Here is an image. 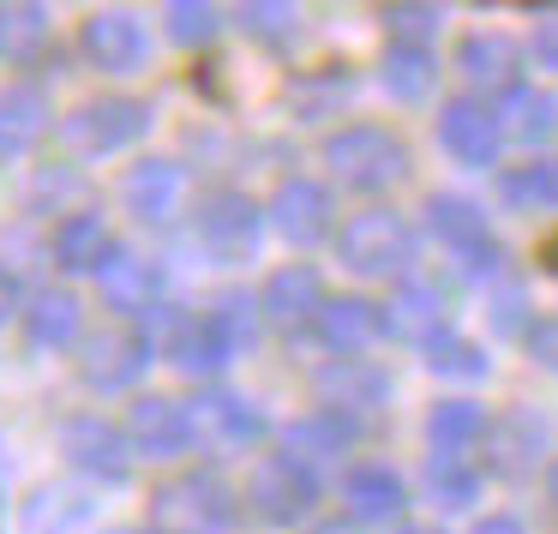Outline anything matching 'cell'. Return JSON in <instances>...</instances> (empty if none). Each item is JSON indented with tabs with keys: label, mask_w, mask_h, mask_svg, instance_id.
<instances>
[{
	"label": "cell",
	"mask_w": 558,
	"mask_h": 534,
	"mask_svg": "<svg viewBox=\"0 0 558 534\" xmlns=\"http://www.w3.org/2000/svg\"><path fill=\"white\" fill-rule=\"evenodd\" d=\"M126 438H133L150 462H174V457L193 450L198 414L174 397H133V409H126Z\"/></svg>",
	"instance_id": "obj_12"
},
{
	"label": "cell",
	"mask_w": 558,
	"mask_h": 534,
	"mask_svg": "<svg viewBox=\"0 0 558 534\" xmlns=\"http://www.w3.org/2000/svg\"><path fill=\"white\" fill-rule=\"evenodd\" d=\"M13 313H19V282H13V270L0 265V325H7Z\"/></svg>",
	"instance_id": "obj_44"
},
{
	"label": "cell",
	"mask_w": 558,
	"mask_h": 534,
	"mask_svg": "<svg viewBox=\"0 0 558 534\" xmlns=\"http://www.w3.org/2000/svg\"><path fill=\"white\" fill-rule=\"evenodd\" d=\"M402 534H445V529H433V522H409Z\"/></svg>",
	"instance_id": "obj_47"
},
{
	"label": "cell",
	"mask_w": 558,
	"mask_h": 534,
	"mask_svg": "<svg viewBox=\"0 0 558 534\" xmlns=\"http://www.w3.org/2000/svg\"><path fill=\"white\" fill-rule=\"evenodd\" d=\"M342 505H349L354 522H390L409 505V486H402V474L390 462H354L342 474Z\"/></svg>",
	"instance_id": "obj_21"
},
{
	"label": "cell",
	"mask_w": 558,
	"mask_h": 534,
	"mask_svg": "<svg viewBox=\"0 0 558 534\" xmlns=\"http://www.w3.org/2000/svg\"><path fill=\"white\" fill-rule=\"evenodd\" d=\"M522 342H529V354H534V361L546 366V373H558V313L534 318V330H529V337H522Z\"/></svg>",
	"instance_id": "obj_41"
},
{
	"label": "cell",
	"mask_w": 558,
	"mask_h": 534,
	"mask_svg": "<svg viewBox=\"0 0 558 534\" xmlns=\"http://www.w3.org/2000/svg\"><path fill=\"white\" fill-rule=\"evenodd\" d=\"M121 205H126V217H138V222H174L186 205L181 162H169V157L133 162V169L121 174Z\"/></svg>",
	"instance_id": "obj_14"
},
{
	"label": "cell",
	"mask_w": 558,
	"mask_h": 534,
	"mask_svg": "<svg viewBox=\"0 0 558 534\" xmlns=\"http://www.w3.org/2000/svg\"><path fill=\"white\" fill-rule=\"evenodd\" d=\"M54 121L49 97H43L37 85H7L0 90V157H19V150H31Z\"/></svg>",
	"instance_id": "obj_23"
},
{
	"label": "cell",
	"mask_w": 558,
	"mask_h": 534,
	"mask_svg": "<svg viewBox=\"0 0 558 534\" xmlns=\"http://www.w3.org/2000/svg\"><path fill=\"white\" fill-rule=\"evenodd\" d=\"M493 330H505V337H529L534 330V313H529L522 282H510V277L493 282Z\"/></svg>",
	"instance_id": "obj_40"
},
{
	"label": "cell",
	"mask_w": 558,
	"mask_h": 534,
	"mask_svg": "<svg viewBox=\"0 0 558 534\" xmlns=\"http://www.w3.org/2000/svg\"><path fill=\"white\" fill-rule=\"evenodd\" d=\"M61 450H66L73 469L90 474V481L121 486L126 474H133V438H126V426L102 421V414H73V421L61 426Z\"/></svg>",
	"instance_id": "obj_7"
},
{
	"label": "cell",
	"mask_w": 558,
	"mask_h": 534,
	"mask_svg": "<svg viewBox=\"0 0 558 534\" xmlns=\"http://www.w3.org/2000/svg\"><path fill=\"white\" fill-rule=\"evenodd\" d=\"M85 337V306L73 289H43L25 306V342L31 349H73Z\"/></svg>",
	"instance_id": "obj_22"
},
{
	"label": "cell",
	"mask_w": 558,
	"mask_h": 534,
	"mask_svg": "<svg viewBox=\"0 0 558 534\" xmlns=\"http://www.w3.org/2000/svg\"><path fill=\"white\" fill-rule=\"evenodd\" d=\"M313 325H318V337H325L330 354L361 361V354L385 337V301H366V294H330L325 313H318Z\"/></svg>",
	"instance_id": "obj_15"
},
{
	"label": "cell",
	"mask_w": 558,
	"mask_h": 534,
	"mask_svg": "<svg viewBox=\"0 0 558 534\" xmlns=\"http://www.w3.org/2000/svg\"><path fill=\"white\" fill-rule=\"evenodd\" d=\"M193 229L217 258H253L258 234H265V205H253L246 193H205Z\"/></svg>",
	"instance_id": "obj_10"
},
{
	"label": "cell",
	"mask_w": 558,
	"mask_h": 534,
	"mask_svg": "<svg viewBox=\"0 0 558 534\" xmlns=\"http://www.w3.org/2000/svg\"><path fill=\"white\" fill-rule=\"evenodd\" d=\"M78 49L97 73H138L150 54V31L133 13H90L78 25Z\"/></svg>",
	"instance_id": "obj_13"
},
{
	"label": "cell",
	"mask_w": 558,
	"mask_h": 534,
	"mask_svg": "<svg viewBox=\"0 0 558 534\" xmlns=\"http://www.w3.org/2000/svg\"><path fill=\"white\" fill-rule=\"evenodd\" d=\"M378 73H385V90L397 102H426L438 90V54L433 49H409V43H390Z\"/></svg>",
	"instance_id": "obj_31"
},
{
	"label": "cell",
	"mask_w": 558,
	"mask_h": 534,
	"mask_svg": "<svg viewBox=\"0 0 558 534\" xmlns=\"http://www.w3.org/2000/svg\"><path fill=\"white\" fill-rule=\"evenodd\" d=\"M486 433H493V421H486V409L469 397H445L426 414V438H433L438 457H469L474 445H486Z\"/></svg>",
	"instance_id": "obj_25"
},
{
	"label": "cell",
	"mask_w": 558,
	"mask_h": 534,
	"mask_svg": "<svg viewBox=\"0 0 558 534\" xmlns=\"http://www.w3.org/2000/svg\"><path fill=\"white\" fill-rule=\"evenodd\" d=\"M265 217H270V229H277L289 246L337 241V198H330V186L313 181V174H289V181L270 193Z\"/></svg>",
	"instance_id": "obj_6"
},
{
	"label": "cell",
	"mask_w": 558,
	"mask_h": 534,
	"mask_svg": "<svg viewBox=\"0 0 558 534\" xmlns=\"http://www.w3.org/2000/svg\"><path fill=\"white\" fill-rule=\"evenodd\" d=\"M162 349H169V361L181 366V373L217 378L222 366L241 354V337L229 330V318H222V313H181L169 325V337H162Z\"/></svg>",
	"instance_id": "obj_11"
},
{
	"label": "cell",
	"mask_w": 558,
	"mask_h": 534,
	"mask_svg": "<svg viewBox=\"0 0 558 534\" xmlns=\"http://www.w3.org/2000/svg\"><path fill=\"white\" fill-rule=\"evenodd\" d=\"M318 390H325V409H342V414H366L385 402L390 378L378 373L373 361H330L318 373Z\"/></svg>",
	"instance_id": "obj_26"
},
{
	"label": "cell",
	"mask_w": 558,
	"mask_h": 534,
	"mask_svg": "<svg viewBox=\"0 0 558 534\" xmlns=\"http://www.w3.org/2000/svg\"><path fill=\"white\" fill-rule=\"evenodd\" d=\"M457 73L469 78V85H486V90H517L522 85V43L505 37V31H469V37L457 43Z\"/></svg>",
	"instance_id": "obj_18"
},
{
	"label": "cell",
	"mask_w": 558,
	"mask_h": 534,
	"mask_svg": "<svg viewBox=\"0 0 558 534\" xmlns=\"http://www.w3.org/2000/svg\"><path fill=\"white\" fill-rule=\"evenodd\" d=\"M354 97V73L337 61L313 66V73H294L289 78V109L301 114V121H330V114H342V102Z\"/></svg>",
	"instance_id": "obj_28"
},
{
	"label": "cell",
	"mask_w": 558,
	"mask_h": 534,
	"mask_svg": "<svg viewBox=\"0 0 558 534\" xmlns=\"http://www.w3.org/2000/svg\"><path fill=\"white\" fill-rule=\"evenodd\" d=\"M49 13L43 7H0V54H7V66H31L43 61V49H49Z\"/></svg>",
	"instance_id": "obj_33"
},
{
	"label": "cell",
	"mask_w": 558,
	"mask_h": 534,
	"mask_svg": "<svg viewBox=\"0 0 558 534\" xmlns=\"http://www.w3.org/2000/svg\"><path fill=\"white\" fill-rule=\"evenodd\" d=\"M546 498H553V505H558V457L546 462Z\"/></svg>",
	"instance_id": "obj_46"
},
{
	"label": "cell",
	"mask_w": 558,
	"mask_h": 534,
	"mask_svg": "<svg viewBox=\"0 0 558 534\" xmlns=\"http://www.w3.org/2000/svg\"><path fill=\"white\" fill-rule=\"evenodd\" d=\"M241 25H246V37H258L265 49H289L294 31H301V13H294V7H270V0H258V7L241 13Z\"/></svg>",
	"instance_id": "obj_38"
},
{
	"label": "cell",
	"mask_w": 558,
	"mask_h": 534,
	"mask_svg": "<svg viewBox=\"0 0 558 534\" xmlns=\"http://www.w3.org/2000/svg\"><path fill=\"white\" fill-rule=\"evenodd\" d=\"M145 373H150V337L133 325H102L97 337H85V349H78V378H85L90 390H102V397L133 390Z\"/></svg>",
	"instance_id": "obj_5"
},
{
	"label": "cell",
	"mask_w": 558,
	"mask_h": 534,
	"mask_svg": "<svg viewBox=\"0 0 558 534\" xmlns=\"http://www.w3.org/2000/svg\"><path fill=\"white\" fill-rule=\"evenodd\" d=\"M306 534H361V522L354 517H325V522H313Z\"/></svg>",
	"instance_id": "obj_45"
},
{
	"label": "cell",
	"mask_w": 558,
	"mask_h": 534,
	"mask_svg": "<svg viewBox=\"0 0 558 534\" xmlns=\"http://www.w3.org/2000/svg\"><path fill=\"white\" fill-rule=\"evenodd\" d=\"M426 229L450 246L469 270H498V241L486 229V210L462 193H433L426 198Z\"/></svg>",
	"instance_id": "obj_8"
},
{
	"label": "cell",
	"mask_w": 558,
	"mask_h": 534,
	"mask_svg": "<svg viewBox=\"0 0 558 534\" xmlns=\"http://www.w3.org/2000/svg\"><path fill=\"white\" fill-rule=\"evenodd\" d=\"M162 505H169L174 517H186L193 529H222V522H234V493L217 474H193L186 486H169Z\"/></svg>",
	"instance_id": "obj_30"
},
{
	"label": "cell",
	"mask_w": 558,
	"mask_h": 534,
	"mask_svg": "<svg viewBox=\"0 0 558 534\" xmlns=\"http://www.w3.org/2000/svg\"><path fill=\"white\" fill-rule=\"evenodd\" d=\"M426 486H433V498L445 510H469L474 498H481V469H474L469 457H433Z\"/></svg>",
	"instance_id": "obj_35"
},
{
	"label": "cell",
	"mask_w": 558,
	"mask_h": 534,
	"mask_svg": "<svg viewBox=\"0 0 558 534\" xmlns=\"http://www.w3.org/2000/svg\"><path fill=\"white\" fill-rule=\"evenodd\" d=\"M193 414H198L205 433L222 438V445H258V438H265V414H258L246 397H234V390H205Z\"/></svg>",
	"instance_id": "obj_29"
},
{
	"label": "cell",
	"mask_w": 558,
	"mask_h": 534,
	"mask_svg": "<svg viewBox=\"0 0 558 534\" xmlns=\"http://www.w3.org/2000/svg\"><path fill=\"white\" fill-rule=\"evenodd\" d=\"M145 534H150V529H145Z\"/></svg>",
	"instance_id": "obj_48"
},
{
	"label": "cell",
	"mask_w": 558,
	"mask_h": 534,
	"mask_svg": "<svg viewBox=\"0 0 558 534\" xmlns=\"http://www.w3.org/2000/svg\"><path fill=\"white\" fill-rule=\"evenodd\" d=\"M414 222L390 205H373L337 229V253L354 277H402L414 265Z\"/></svg>",
	"instance_id": "obj_2"
},
{
	"label": "cell",
	"mask_w": 558,
	"mask_h": 534,
	"mask_svg": "<svg viewBox=\"0 0 558 534\" xmlns=\"http://www.w3.org/2000/svg\"><path fill=\"white\" fill-rule=\"evenodd\" d=\"M426 366H433L438 378H462V385H474V378H486L493 373V361H486V349L481 342H469V337H438L433 349H426Z\"/></svg>",
	"instance_id": "obj_36"
},
{
	"label": "cell",
	"mask_w": 558,
	"mask_h": 534,
	"mask_svg": "<svg viewBox=\"0 0 558 534\" xmlns=\"http://www.w3.org/2000/svg\"><path fill=\"white\" fill-rule=\"evenodd\" d=\"M102 294H109L121 313H150V301L162 294V265H157V258L121 253V258H114V270L102 277Z\"/></svg>",
	"instance_id": "obj_32"
},
{
	"label": "cell",
	"mask_w": 558,
	"mask_h": 534,
	"mask_svg": "<svg viewBox=\"0 0 558 534\" xmlns=\"http://www.w3.org/2000/svg\"><path fill=\"white\" fill-rule=\"evenodd\" d=\"M534 265H541V270H553V277H558V222L541 234V241H534Z\"/></svg>",
	"instance_id": "obj_43"
},
{
	"label": "cell",
	"mask_w": 558,
	"mask_h": 534,
	"mask_svg": "<svg viewBox=\"0 0 558 534\" xmlns=\"http://www.w3.org/2000/svg\"><path fill=\"white\" fill-rule=\"evenodd\" d=\"M162 19H169V37L186 43V49H205V43H217V31H222V13H217V7H193V0H174V7H162Z\"/></svg>",
	"instance_id": "obj_37"
},
{
	"label": "cell",
	"mask_w": 558,
	"mask_h": 534,
	"mask_svg": "<svg viewBox=\"0 0 558 534\" xmlns=\"http://www.w3.org/2000/svg\"><path fill=\"white\" fill-rule=\"evenodd\" d=\"M325 162L349 193H385V186L409 181V169H414L402 133H390L385 121H354V126H342V133H330Z\"/></svg>",
	"instance_id": "obj_1"
},
{
	"label": "cell",
	"mask_w": 558,
	"mask_h": 534,
	"mask_svg": "<svg viewBox=\"0 0 558 534\" xmlns=\"http://www.w3.org/2000/svg\"><path fill=\"white\" fill-rule=\"evenodd\" d=\"M385 25H390V43L433 49V37H438V25H445V13H438V7H390Z\"/></svg>",
	"instance_id": "obj_39"
},
{
	"label": "cell",
	"mask_w": 558,
	"mask_h": 534,
	"mask_svg": "<svg viewBox=\"0 0 558 534\" xmlns=\"http://www.w3.org/2000/svg\"><path fill=\"white\" fill-rule=\"evenodd\" d=\"M445 294L433 289V282H397V294L385 301V330L402 342H421V349H433L438 337H450L445 325Z\"/></svg>",
	"instance_id": "obj_19"
},
{
	"label": "cell",
	"mask_w": 558,
	"mask_h": 534,
	"mask_svg": "<svg viewBox=\"0 0 558 534\" xmlns=\"http://www.w3.org/2000/svg\"><path fill=\"white\" fill-rule=\"evenodd\" d=\"M498 193H505V205L517 210H558V157L546 162H522V169H505L498 174Z\"/></svg>",
	"instance_id": "obj_34"
},
{
	"label": "cell",
	"mask_w": 558,
	"mask_h": 534,
	"mask_svg": "<svg viewBox=\"0 0 558 534\" xmlns=\"http://www.w3.org/2000/svg\"><path fill=\"white\" fill-rule=\"evenodd\" d=\"M325 301H330V294H325L318 265H282V270H270L265 289H258V313H265L270 325H282V330L318 318V313H325Z\"/></svg>",
	"instance_id": "obj_17"
},
{
	"label": "cell",
	"mask_w": 558,
	"mask_h": 534,
	"mask_svg": "<svg viewBox=\"0 0 558 534\" xmlns=\"http://www.w3.org/2000/svg\"><path fill=\"white\" fill-rule=\"evenodd\" d=\"M486 450H493L498 474H529L534 462H546V450H553V426H546L534 409H510L505 421H493Z\"/></svg>",
	"instance_id": "obj_20"
},
{
	"label": "cell",
	"mask_w": 558,
	"mask_h": 534,
	"mask_svg": "<svg viewBox=\"0 0 558 534\" xmlns=\"http://www.w3.org/2000/svg\"><path fill=\"white\" fill-rule=\"evenodd\" d=\"M534 61H541V66H553V73H558V13H541V19H534Z\"/></svg>",
	"instance_id": "obj_42"
},
{
	"label": "cell",
	"mask_w": 558,
	"mask_h": 534,
	"mask_svg": "<svg viewBox=\"0 0 558 534\" xmlns=\"http://www.w3.org/2000/svg\"><path fill=\"white\" fill-rule=\"evenodd\" d=\"M246 510H253L258 522H270V529H294V522L313 517L318 505V474L306 469L301 457H289V450H277V457H258L253 474H246Z\"/></svg>",
	"instance_id": "obj_4"
},
{
	"label": "cell",
	"mask_w": 558,
	"mask_h": 534,
	"mask_svg": "<svg viewBox=\"0 0 558 534\" xmlns=\"http://www.w3.org/2000/svg\"><path fill=\"white\" fill-rule=\"evenodd\" d=\"M114 258H121V241L109 234V222L97 210L61 217V229H54V265L61 270H73V277H109Z\"/></svg>",
	"instance_id": "obj_16"
},
{
	"label": "cell",
	"mask_w": 558,
	"mask_h": 534,
	"mask_svg": "<svg viewBox=\"0 0 558 534\" xmlns=\"http://www.w3.org/2000/svg\"><path fill=\"white\" fill-rule=\"evenodd\" d=\"M438 145L450 150L469 169H493L498 150H505V126H498V109L481 97H450L438 109Z\"/></svg>",
	"instance_id": "obj_9"
},
{
	"label": "cell",
	"mask_w": 558,
	"mask_h": 534,
	"mask_svg": "<svg viewBox=\"0 0 558 534\" xmlns=\"http://www.w3.org/2000/svg\"><path fill=\"white\" fill-rule=\"evenodd\" d=\"M354 438H361V421H354V414H342V409H313L306 421L289 426V457H301L306 469H313V462H325V457H342Z\"/></svg>",
	"instance_id": "obj_27"
},
{
	"label": "cell",
	"mask_w": 558,
	"mask_h": 534,
	"mask_svg": "<svg viewBox=\"0 0 558 534\" xmlns=\"http://www.w3.org/2000/svg\"><path fill=\"white\" fill-rule=\"evenodd\" d=\"M498 109V126H505L510 145H546L558 133V97L541 85H517L493 102Z\"/></svg>",
	"instance_id": "obj_24"
},
{
	"label": "cell",
	"mask_w": 558,
	"mask_h": 534,
	"mask_svg": "<svg viewBox=\"0 0 558 534\" xmlns=\"http://www.w3.org/2000/svg\"><path fill=\"white\" fill-rule=\"evenodd\" d=\"M54 133H61V145L73 150V157H114V150L138 145V138L150 133V102L109 90V97H90V102H78L73 114H61Z\"/></svg>",
	"instance_id": "obj_3"
}]
</instances>
